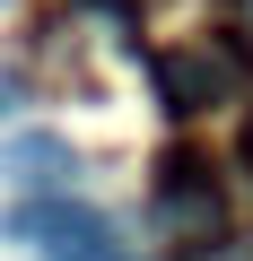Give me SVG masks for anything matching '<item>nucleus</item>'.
Wrapping results in <instances>:
<instances>
[{
	"instance_id": "5",
	"label": "nucleus",
	"mask_w": 253,
	"mask_h": 261,
	"mask_svg": "<svg viewBox=\"0 0 253 261\" xmlns=\"http://www.w3.org/2000/svg\"><path fill=\"white\" fill-rule=\"evenodd\" d=\"M18 96H27L18 79H0V122H9V113H18Z\"/></svg>"
},
{
	"instance_id": "4",
	"label": "nucleus",
	"mask_w": 253,
	"mask_h": 261,
	"mask_svg": "<svg viewBox=\"0 0 253 261\" xmlns=\"http://www.w3.org/2000/svg\"><path fill=\"white\" fill-rule=\"evenodd\" d=\"M149 79H157V105L175 122H201V113L227 105V70L210 53H149Z\"/></svg>"
},
{
	"instance_id": "1",
	"label": "nucleus",
	"mask_w": 253,
	"mask_h": 261,
	"mask_svg": "<svg viewBox=\"0 0 253 261\" xmlns=\"http://www.w3.org/2000/svg\"><path fill=\"white\" fill-rule=\"evenodd\" d=\"M9 244H27L35 261H122V235L96 200H70V192H44V200H18L9 218Z\"/></svg>"
},
{
	"instance_id": "3",
	"label": "nucleus",
	"mask_w": 253,
	"mask_h": 261,
	"mask_svg": "<svg viewBox=\"0 0 253 261\" xmlns=\"http://www.w3.org/2000/svg\"><path fill=\"white\" fill-rule=\"evenodd\" d=\"M70 174H79L70 130H44V122H27V130H9V140H0V183H9V192H27V200H44V192H70Z\"/></svg>"
},
{
	"instance_id": "2",
	"label": "nucleus",
	"mask_w": 253,
	"mask_h": 261,
	"mask_svg": "<svg viewBox=\"0 0 253 261\" xmlns=\"http://www.w3.org/2000/svg\"><path fill=\"white\" fill-rule=\"evenodd\" d=\"M149 200H157V218H166V226L210 235V226H218V166H210L201 148H166V157H157Z\"/></svg>"
}]
</instances>
